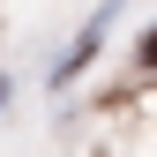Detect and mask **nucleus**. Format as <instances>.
<instances>
[{"label": "nucleus", "mask_w": 157, "mask_h": 157, "mask_svg": "<svg viewBox=\"0 0 157 157\" xmlns=\"http://www.w3.org/2000/svg\"><path fill=\"white\" fill-rule=\"evenodd\" d=\"M142 67H157V30H142Z\"/></svg>", "instance_id": "f257e3e1"}, {"label": "nucleus", "mask_w": 157, "mask_h": 157, "mask_svg": "<svg viewBox=\"0 0 157 157\" xmlns=\"http://www.w3.org/2000/svg\"><path fill=\"white\" fill-rule=\"evenodd\" d=\"M0 105H8V75H0Z\"/></svg>", "instance_id": "f03ea898"}]
</instances>
